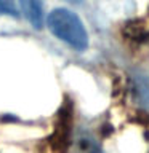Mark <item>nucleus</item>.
Returning <instances> with one entry per match:
<instances>
[{"instance_id": "nucleus-2", "label": "nucleus", "mask_w": 149, "mask_h": 153, "mask_svg": "<svg viewBox=\"0 0 149 153\" xmlns=\"http://www.w3.org/2000/svg\"><path fill=\"white\" fill-rule=\"evenodd\" d=\"M21 5V11L29 21V24L38 30L43 26V19H45V8H43V0H19Z\"/></svg>"}, {"instance_id": "nucleus-4", "label": "nucleus", "mask_w": 149, "mask_h": 153, "mask_svg": "<svg viewBox=\"0 0 149 153\" xmlns=\"http://www.w3.org/2000/svg\"><path fill=\"white\" fill-rule=\"evenodd\" d=\"M67 2H71V3H79V2H82V0H67Z\"/></svg>"}, {"instance_id": "nucleus-1", "label": "nucleus", "mask_w": 149, "mask_h": 153, "mask_svg": "<svg viewBox=\"0 0 149 153\" xmlns=\"http://www.w3.org/2000/svg\"><path fill=\"white\" fill-rule=\"evenodd\" d=\"M47 27L56 38L77 51L88 48V32L74 11L67 8H55L47 16Z\"/></svg>"}, {"instance_id": "nucleus-3", "label": "nucleus", "mask_w": 149, "mask_h": 153, "mask_svg": "<svg viewBox=\"0 0 149 153\" xmlns=\"http://www.w3.org/2000/svg\"><path fill=\"white\" fill-rule=\"evenodd\" d=\"M135 93L138 100L143 104L144 108L149 110V78L147 76H139L135 81Z\"/></svg>"}]
</instances>
